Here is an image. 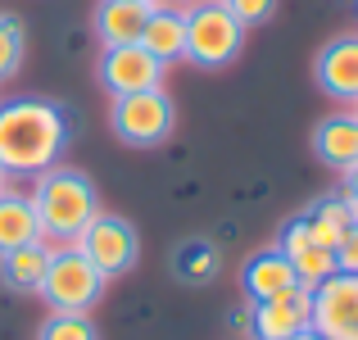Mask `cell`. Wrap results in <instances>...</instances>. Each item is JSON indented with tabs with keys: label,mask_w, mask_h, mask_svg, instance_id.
<instances>
[{
	"label": "cell",
	"mask_w": 358,
	"mask_h": 340,
	"mask_svg": "<svg viewBox=\"0 0 358 340\" xmlns=\"http://www.w3.org/2000/svg\"><path fill=\"white\" fill-rule=\"evenodd\" d=\"M304 227H308V236H313L322 250L336 254V245L345 241V232L358 227V222H354V209H350L345 195H327V200H317V204L304 209Z\"/></svg>",
	"instance_id": "cell-18"
},
{
	"label": "cell",
	"mask_w": 358,
	"mask_h": 340,
	"mask_svg": "<svg viewBox=\"0 0 358 340\" xmlns=\"http://www.w3.org/2000/svg\"><path fill=\"white\" fill-rule=\"evenodd\" d=\"M313 78L327 100H336L345 109L358 105V32H341L317 50Z\"/></svg>",
	"instance_id": "cell-9"
},
{
	"label": "cell",
	"mask_w": 358,
	"mask_h": 340,
	"mask_svg": "<svg viewBox=\"0 0 358 340\" xmlns=\"http://www.w3.org/2000/svg\"><path fill=\"white\" fill-rule=\"evenodd\" d=\"M32 241H45L36 209H32V195L5 191L0 195V254L18 250V245H32Z\"/></svg>",
	"instance_id": "cell-17"
},
{
	"label": "cell",
	"mask_w": 358,
	"mask_h": 340,
	"mask_svg": "<svg viewBox=\"0 0 358 340\" xmlns=\"http://www.w3.org/2000/svg\"><path fill=\"white\" fill-rule=\"evenodd\" d=\"M313 155L331 173H350L358 164V109H336L313 127Z\"/></svg>",
	"instance_id": "cell-12"
},
{
	"label": "cell",
	"mask_w": 358,
	"mask_h": 340,
	"mask_svg": "<svg viewBox=\"0 0 358 340\" xmlns=\"http://www.w3.org/2000/svg\"><path fill=\"white\" fill-rule=\"evenodd\" d=\"M313 323V290L308 286H295L286 295H272V299H259L250 309V336L254 340H286L295 332H308Z\"/></svg>",
	"instance_id": "cell-10"
},
{
	"label": "cell",
	"mask_w": 358,
	"mask_h": 340,
	"mask_svg": "<svg viewBox=\"0 0 358 340\" xmlns=\"http://www.w3.org/2000/svg\"><path fill=\"white\" fill-rule=\"evenodd\" d=\"M341 195H345L350 204H358V164L350 168V173H341Z\"/></svg>",
	"instance_id": "cell-24"
},
{
	"label": "cell",
	"mask_w": 358,
	"mask_h": 340,
	"mask_svg": "<svg viewBox=\"0 0 358 340\" xmlns=\"http://www.w3.org/2000/svg\"><path fill=\"white\" fill-rule=\"evenodd\" d=\"M150 9H155V5H145V0H100L96 18H91L100 45H105V50H114V45H136Z\"/></svg>",
	"instance_id": "cell-14"
},
{
	"label": "cell",
	"mask_w": 358,
	"mask_h": 340,
	"mask_svg": "<svg viewBox=\"0 0 358 340\" xmlns=\"http://www.w3.org/2000/svg\"><path fill=\"white\" fill-rule=\"evenodd\" d=\"M145 5H164V0H145Z\"/></svg>",
	"instance_id": "cell-28"
},
{
	"label": "cell",
	"mask_w": 358,
	"mask_h": 340,
	"mask_svg": "<svg viewBox=\"0 0 358 340\" xmlns=\"http://www.w3.org/2000/svg\"><path fill=\"white\" fill-rule=\"evenodd\" d=\"M23 59H27V27H23L18 14H5V9H0V82L18 78Z\"/></svg>",
	"instance_id": "cell-20"
},
{
	"label": "cell",
	"mask_w": 358,
	"mask_h": 340,
	"mask_svg": "<svg viewBox=\"0 0 358 340\" xmlns=\"http://www.w3.org/2000/svg\"><path fill=\"white\" fill-rule=\"evenodd\" d=\"M313 327L322 340H358V272H331L313 286Z\"/></svg>",
	"instance_id": "cell-7"
},
{
	"label": "cell",
	"mask_w": 358,
	"mask_h": 340,
	"mask_svg": "<svg viewBox=\"0 0 358 340\" xmlns=\"http://www.w3.org/2000/svg\"><path fill=\"white\" fill-rule=\"evenodd\" d=\"M277 250L290 259V268H295V277H299V286H322L327 277L336 272V254L331 250H322V245L308 236V227L304 218H290L286 227H281V241H277Z\"/></svg>",
	"instance_id": "cell-11"
},
{
	"label": "cell",
	"mask_w": 358,
	"mask_h": 340,
	"mask_svg": "<svg viewBox=\"0 0 358 340\" xmlns=\"http://www.w3.org/2000/svg\"><path fill=\"white\" fill-rule=\"evenodd\" d=\"M141 45L155 55L159 64H177L186 59V9L177 5H155L141 27Z\"/></svg>",
	"instance_id": "cell-15"
},
{
	"label": "cell",
	"mask_w": 358,
	"mask_h": 340,
	"mask_svg": "<svg viewBox=\"0 0 358 340\" xmlns=\"http://www.w3.org/2000/svg\"><path fill=\"white\" fill-rule=\"evenodd\" d=\"M100 87L109 96H136V91H155L164 87L168 78V64H159L145 45H114V50L100 55Z\"/></svg>",
	"instance_id": "cell-8"
},
{
	"label": "cell",
	"mask_w": 358,
	"mask_h": 340,
	"mask_svg": "<svg viewBox=\"0 0 358 340\" xmlns=\"http://www.w3.org/2000/svg\"><path fill=\"white\" fill-rule=\"evenodd\" d=\"M69 113L45 96L0 100V168L9 177H41L69 150Z\"/></svg>",
	"instance_id": "cell-1"
},
{
	"label": "cell",
	"mask_w": 358,
	"mask_h": 340,
	"mask_svg": "<svg viewBox=\"0 0 358 340\" xmlns=\"http://www.w3.org/2000/svg\"><path fill=\"white\" fill-rule=\"evenodd\" d=\"M73 245L87 254L91 268H96L105 281L127 277V272L136 268V259H141V232H136L127 218H118V213H105V209H100L96 218L87 222V232H82Z\"/></svg>",
	"instance_id": "cell-6"
},
{
	"label": "cell",
	"mask_w": 358,
	"mask_h": 340,
	"mask_svg": "<svg viewBox=\"0 0 358 340\" xmlns=\"http://www.w3.org/2000/svg\"><path fill=\"white\" fill-rule=\"evenodd\" d=\"M354 109H358V105H354Z\"/></svg>",
	"instance_id": "cell-29"
},
{
	"label": "cell",
	"mask_w": 358,
	"mask_h": 340,
	"mask_svg": "<svg viewBox=\"0 0 358 340\" xmlns=\"http://www.w3.org/2000/svg\"><path fill=\"white\" fill-rule=\"evenodd\" d=\"M105 286L109 281L91 268V259L78 245H55L50 268H45L36 295L50 304V313H91V309L105 299Z\"/></svg>",
	"instance_id": "cell-4"
},
{
	"label": "cell",
	"mask_w": 358,
	"mask_h": 340,
	"mask_svg": "<svg viewBox=\"0 0 358 340\" xmlns=\"http://www.w3.org/2000/svg\"><path fill=\"white\" fill-rule=\"evenodd\" d=\"M222 9L250 32V27H263L272 14H277V0H222Z\"/></svg>",
	"instance_id": "cell-22"
},
{
	"label": "cell",
	"mask_w": 358,
	"mask_h": 340,
	"mask_svg": "<svg viewBox=\"0 0 358 340\" xmlns=\"http://www.w3.org/2000/svg\"><path fill=\"white\" fill-rule=\"evenodd\" d=\"M27 195H32L36 222H41V236L50 245H73L87 232V222L100 213L96 182L82 168H69V164H55L41 177H32Z\"/></svg>",
	"instance_id": "cell-2"
},
{
	"label": "cell",
	"mask_w": 358,
	"mask_h": 340,
	"mask_svg": "<svg viewBox=\"0 0 358 340\" xmlns=\"http://www.w3.org/2000/svg\"><path fill=\"white\" fill-rule=\"evenodd\" d=\"M9 182H14V177H9L5 168H0V195H5V191H14V186H9Z\"/></svg>",
	"instance_id": "cell-26"
},
{
	"label": "cell",
	"mask_w": 358,
	"mask_h": 340,
	"mask_svg": "<svg viewBox=\"0 0 358 340\" xmlns=\"http://www.w3.org/2000/svg\"><path fill=\"white\" fill-rule=\"evenodd\" d=\"M286 340H322V336H317L313 327H308V332H295V336H286Z\"/></svg>",
	"instance_id": "cell-25"
},
{
	"label": "cell",
	"mask_w": 358,
	"mask_h": 340,
	"mask_svg": "<svg viewBox=\"0 0 358 340\" xmlns=\"http://www.w3.org/2000/svg\"><path fill=\"white\" fill-rule=\"evenodd\" d=\"M336 272H358V227H350L345 241L336 245Z\"/></svg>",
	"instance_id": "cell-23"
},
{
	"label": "cell",
	"mask_w": 358,
	"mask_h": 340,
	"mask_svg": "<svg viewBox=\"0 0 358 340\" xmlns=\"http://www.w3.org/2000/svg\"><path fill=\"white\" fill-rule=\"evenodd\" d=\"M36 340H100V327L91 313H50L36 327Z\"/></svg>",
	"instance_id": "cell-21"
},
{
	"label": "cell",
	"mask_w": 358,
	"mask_h": 340,
	"mask_svg": "<svg viewBox=\"0 0 358 340\" xmlns=\"http://www.w3.org/2000/svg\"><path fill=\"white\" fill-rule=\"evenodd\" d=\"M50 250H55L50 241H32V245H18V250L0 254V281H5V290H14V295H36L45 268H50Z\"/></svg>",
	"instance_id": "cell-16"
},
{
	"label": "cell",
	"mask_w": 358,
	"mask_h": 340,
	"mask_svg": "<svg viewBox=\"0 0 358 340\" xmlns=\"http://www.w3.org/2000/svg\"><path fill=\"white\" fill-rule=\"evenodd\" d=\"M109 132L131 150H155L177 132V105L164 87L136 91V96H114L109 105Z\"/></svg>",
	"instance_id": "cell-5"
},
{
	"label": "cell",
	"mask_w": 358,
	"mask_h": 340,
	"mask_svg": "<svg viewBox=\"0 0 358 340\" xmlns=\"http://www.w3.org/2000/svg\"><path fill=\"white\" fill-rule=\"evenodd\" d=\"M164 5H177V9H186V5H195V0H164Z\"/></svg>",
	"instance_id": "cell-27"
},
{
	"label": "cell",
	"mask_w": 358,
	"mask_h": 340,
	"mask_svg": "<svg viewBox=\"0 0 358 340\" xmlns=\"http://www.w3.org/2000/svg\"><path fill=\"white\" fill-rule=\"evenodd\" d=\"M245 50V27L222 9V0H195L186 5V64L218 73L236 64Z\"/></svg>",
	"instance_id": "cell-3"
},
{
	"label": "cell",
	"mask_w": 358,
	"mask_h": 340,
	"mask_svg": "<svg viewBox=\"0 0 358 340\" xmlns=\"http://www.w3.org/2000/svg\"><path fill=\"white\" fill-rule=\"evenodd\" d=\"M299 277L295 268H290V259L277 250V245H268V250L250 254L241 268V290L250 304H259V299H272V295H286V290H295Z\"/></svg>",
	"instance_id": "cell-13"
},
{
	"label": "cell",
	"mask_w": 358,
	"mask_h": 340,
	"mask_svg": "<svg viewBox=\"0 0 358 340\" xmlns=\"http://www.w3.org/2000/svg\"><path fill=\"white\" fill-rule=\"evenodd\" d=\"M218 268H222V254H218V245H213V241H186L182 250H177V259H173V272L182 281H191V286L213 281V277H218Z\"/></svg>",
	"instance_id": "cell-19"
}]
</instances>
